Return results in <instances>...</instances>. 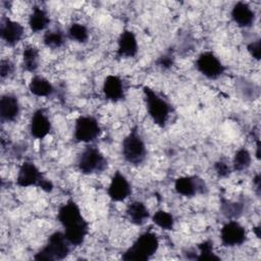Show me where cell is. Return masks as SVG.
Segmentation results:
<instances>
[{"label":"cell","instance_id":"cell-1","mask_svg":"<svg viewBox=\"0 0 261 261\" xmlns=\"http://www.w3.org/2000/svg\"><path fill=\"white\" fill-rule=\"evenodd\" d=\"M57 220L63 228L64 237L72 247H79L85 242L89 233V223L73 200H67L59 207Z\"/></svg>","mask_w":261,"mask_h":261},{"label":"cell","instance_id":"cell-2","mask_svg":"<svg viewBox=\"0 0 261 261\" xmlns=\"http://www.w3.org/2000/svg\"><path fill=\"white\" fill-rule=\"evenodd\" d=\"M159 249V239L151 231L141 233L132 246L122 254L125 261H146L151 259Z\"/></svg>","mask_w":261,"mask_h":261},{"label":"cell","instance_id":"cell-3","mask_svg":"<svg viewBox=\"0 0 261 261\" xmlns=\"http://www.w3.org/2000/svg\"><path fill=\"white\" fill-rule=\"evenodd\" d=\"M143 96L151 120L159 127H165L171 113L170 104L148 86L143 87Z\"/></svg>","mask_w":261,"mask_h":261},{"label":"cell","instance_id":"cell-4","mask_svg":"<svg viewBox=\"0 0 261 261\" xmlns=\"http://www.w3.org/2000/svg\"><path fill=\"white\" fill-rule=\"evenodd\" d=\"M71 245L64 237L63 231L51 233L44 247L36 253L34 259L45 261H56L65 259L70 252Z\"/></svg>","mask_w":261,"mask_h":261},{"label":"cell","instance_id":"cell-5","mask_svg":"<svg viewBox=\"0 0 261 261\" xmlns=\"http://www.w3.org/2000/svg\"><path fill=\"white\" fill-rule=\"evenodd\" d=\"M121 154L125 162L138 166L143 163L147 156V147L145 141L138 128H133L122 140Z\"/></svg>","mask_w":261,"mask_h":261},{"label":"cell","instance_id":"cell-6","mask_svg":"<svg viewBox=\"0 0 261 261\" xmlns=\"http://www.w3.org/2000/svg\"><path fill=\"white\" fill-rule=\"evenodd\" d=\"M16 185L20 188L38 187L47 193L53 190L52 181L46 178L32 161H24L19 166L16 174Z\"/></svg>","mask_w":261,"mask_h":261},{"label":"cell","instance_id":"cell-7","mask_svg":"<svg viewBox=\"0 0 261 261\" xmlns=\"http://www.w3.org/2000/svg\"><path fill=\"white\" fill-rule=\"evenodd\" d=\"M107 159L104 154L93 145L87 146L77 158V169L85 175L96 174L107 168Z\"/></svg>","mask_w":261,"mask_h":261},{"label":"cell","instance_id":"cell-8","mask_svg":"<svg viewBox=\"0 0 261 261\" xmlns=\"http://www.w3.org/2000/svg\"><path fill=\"white\" fill-rule=\"evenodd\" d=\"M101 134V126L96 117L81 115L75 119L73 127L74 140L79 143L92 144Z\"/></svg>","mask_w":261,"mask_h":261},{"label":"cell","instance_id":"cell-9","mask_svg":"<svg viewBox=\"0 0 261 261\" xmlns=\"http://www.w3.org/2000/svg\"><path fill=\"white\" fill-rule=\"evenodd\" d=\"M196 69L206 79L215 81L223 75L225 66L212 51H204L196 59Z\"/></svg>","mask_w":261,"mask_h":261},{"label":"cell","instance_id":"cell-10","mask_svg":"<svg viewBox=\"0 0 261 261\" xmlns=\"http://www.w3.org/2000/svg\"><path fill=\"white\" fill-rule=\"evenodd\" d=\"M247 230L236 219H230L224 223L220 229V241L222 246L226 248H234L242 246L247 241Z\"/></svg>","mask_w":261,"mask_h":261},{"label":"cell","instance_id":"cell-11","mask_svg":"<svg viewBox=\"0 0 261 261\" xmlns=\"http://www.w3.org/2000/svg\"><path fill=\"white\" fill-rule=\"evenodd\" d=\"M108 197L113 202H123L132 194V186L126 176L119 170L115 171L112 175L108 189Z\"/></svg>","mask_w":261,"mask_h":261},{"label":"cell","instance_id":"cell-12","mask_svg":"<svg viewBox=\"0 0 261 261\" xmlns=\"http://www.w3.org/2000/svg\"><path fill=\"white\" fill-rule=\"evenodd\" d=\"M0 37L7 46L14 47L23 39L24 28L16 20L4 17L0 24Z\"/></svg>","mask_w":261,"mask_h":261},{"label":"cell","instance_id":"cell-13","mask_svg":"<svg viewBox=\"0 0 261 261\" xmlns=\"http://www.w3.org/2000/svg\"><path fill=\"white\" fill-rule=\"evenodd\" d=\"M230 18L237 27L242 29L251 28L256 21V13L252 6L245 1L233 4L230 10Z\"/></svg>","mask_w":261,"mask_h":261},{"label":"cell","instance_id":"cell-14","mask_svg":"<svg viewBox=\"0 0 261 261\" xmlns=\"http://www.w3.org/2000/svg\"><path fill=\"white\" fill-rule=\"evenodd\" d=\"M205 181L197 176L184 175L179 176L174 181L175 192L184 197H194L196 194L204 193L206 191Z\"/></svg>","mask_w":261,"mask_h":261},{"label":"cell","instance_id":"cell-15","mask_svg":"<svg viewBox=\"0 0 261 261\" xmlns=\"http://www.w3.org/2000/svg\"><path fill=\"white\" fill-rule=\"evenodd\" d=\"M139 52V43L136 34L128 29H124L117 38L116 53L120 58H133Z\"/></svg>","mask_w":261,"mask_h":261},{"label":"cell","instance_id":"cell-16","mask_svg":"<svg viewBox=\"0 0 261 261\" xmlns=\"http://www.w3.org/2000/svg\"><path fill=\"white\" fill-rule=\"evenodd\" d=\"M52 129V123L43 109H37L30 120V135L37 140L45 139Z\"/></svg>","mask_w":261,"mask_h":261},{"label":"cell","instance_id":"cell-17","mask_svg":"<svg viewBox=\"0 0 261 261\" xmlns=\"http://www.w3.org/2000/svg\"><path fill=\"white\" fill-rule=\"evenodd\" d=\"M102 92L108 101L119 102L124 98L125 87L122 79L115 74H109L105 77L102 85Z\"/></svg>","mask_w":261,"mask_h":261},{"label":"cell","instance_id":"cell-18","mask_svg":"<svg viewBox=\"0 0 261 261\" xmlns=\"http://www.w3.org/2000/svg\"><path fill=\"white\" fill-rule=\"evenodd\" d=\"M20 114V104L18 98L10 93L1 96L0 99V118L3 122H12Z\"/></svg>","mask_w":261,"mask_h":261},{"label":"cell","instance_id":"cell-19","mask_svg":"<svg viewBox=\"0 0 261 261\" xmlns=\"http://www.w3.org/2000/svg\"><path fill=\"white\" fill-rule=\"evenodd\" d=\"M126 218L134 225L141 226L145 224L149 218H151V213L147 205L142 201H133L130 202L125 209Z\"/></svg>","mask_w":261,"mask_h":261},{"label":"cell","instance_id":"cell-20","mask_svg":"<svg viewBox=\"0 0 261 261\" xmlns=\"http://www.w3.org/2000/svg\"><path fill=\"white\" fill-rule=\"evenodd\" d=\"M50 22L51 19L46 9L40 6H35L32 8V11L28 18V24L33 33H40L43 31L46 32L49 28Z\"/></svg>","mask_w":261,"mask_h":261},{"label":"cell","instance_id":"cell-21","mask_svg":"<svg viewBox=\"0 0 261 261\" xmlns=\"http://www.w3.org/2000/svg\"><path fill=\"white\" fill-rule=\"evenodd\" d=\"M28 88L30 93L38 98L50 97L55 91L52 83L48 79L40 74H35L31 79Z\"/></svg>","mask_w":261,"mask_h":261},{"label":"cell","instance_id":"cell-22","mask_svg":"<svg viewBox=\"0 0 261 261\" xmlns=\"http://www.w3.org/2000/svg\"><path fill=\"white\" fill-rule=\"evenodd\" d=\"M39 50L33 46L28 45L23 48L21 54V67L28 72H35L39 67Z\"/></svg>","mask_w":261,"mask_h":261},{"label":"cell","instance_id":"cell-23","mask_svg":"<svg viewBox=\"0 0 261 261\" xmlns=\"http://www.w3.org/2000/svg\"><path fill=\"white\" fill-rule=\"evenodd\" d=\"M66 37L75 43L85 44L89 41L90 31L86 24L80 21H73L67 29Z\"/></svg>","mask_w":261,"mask_h":261},{"label":"cell","instance_id":"cell-24","mask_svg":"<svg viewBox=\"0 0 261 261\" xmlns=\"http://www.w3.org/2000/svg\"><path fill=\"white\" fill-rule=\"evenodd\" d=\"M66 34L58 28L48 29L43 36V44L50 49H59L65 44Z\"/></svg>","mask_w":261,"mask_h":261},{"label":"cell","instance_id":"cell-25","mask_svg":"<svg viewBox=\"0 0 261 261\" xmlns=\"http://www.w3.org/2000/svg\"><path fill=\"white\" fill-rule=\"evenodd\" d=\"M151 220L155 225L163 230H171L174 227L175 223L173 215L163 209L156 210L151 215Z\"/></svg>","mask_w":261,"mask_h":261},{"label":"cell","instance_id":"cell-26","mask_svg":"<svg viewBox=\"0 0 261 261\" xmlns=\"http://www.w3.org/2000/svg\"><path fill=\"white\" fill-rule=\"evenodd\" d=\"M252 164V156L248 149L240 148L233 155L231 168L234 171L247 170Z\"/></svg>","mask_w":261,"mask_h":261},{"label":"cell","instance_id":"cell-27","mask_svg":"<svg viewBox=\"0 0 261 261\" xmlns=\"http://www.w3.org/2000/svg\"><path fill=\"white\" fill-rule=\"evenodd\" d=\"M199 253L195 257L197 260H219L220 258L214 253L213 243L210 240L204 241L198 245Z\"/></svg>","mask_w":261,"mask_h":261},{"label":"cell","instance_id":"cell-28","mask_svg":"<svg viewBox=\"0 0 261 261\" xmlns=\"http://www.w3.org/2000/svg\"><path fill=\"white\" fill-rule=\"evenodd\" d=\"M222 213L229 218H233V217H238L241 213H242V206L240 203H236V202H223L222 203V207H221Z\"/></svg>","mask_w":261,"mask_h":261},{"label":"cell","instance_id":"cell-29","mask_svg":"<svg viewBox=\"0 0 261 261\" xmlns=\"http://www.w3.org/2000/svg\"><path fill=\"white\" fill-rule=\"evenodd\" d=\"M14 72V64L9 59H1L0 62V77L1 80L8 79Z\"/></svg>","mask_w":261,"mask_h":261},{"label":"cell","instance_id":"cell-30","mask_svg":"<svg viewBox=\"0 0 261 261\" xmlns=\"http://www.w3.org/2000/svg\"><path fill=\"white\" fill-rule=\"evenodd\" d=\"M214 172L219 176V177H226L229 175L231 172V166L228 165V163L224 160H218L214 163L213 165Z\"/></svg>","mask_w":261,"mask_h":261},{"label":"cell","instance_id":"cell-31","mask_svg":"<svg viewBox=\"0 0 261 261\" xmlns=\"http://www.w3.org/2000/svg\"><path fill=\"white\" fill-rule=\"evenodd\" d=\"M247 51L253 59H255L256 61H259L260 56H261V42H260V39H257L255 41L250 42L247 45Z\"/></svg>","mask_w":261,"mask_h":261},{"label":"cell","instance_id":"cell-32","mask_svg":"<svg viewBox=\"0 0 261 261\" xmlns=\"http://www.w3.org/2000/svg\"><path fill=\"white\" fill-rule=\"evenodd\" d=\"M157 64L158 66L164 68V69H167V68H170L173 64V58L171 55L169 54H164L162 56H160L157 60Z\"/></svg>","mask_w":261,"mask_h":261},{"label":"cell","instance_id":"cell-33","mask_svg":"<svg viewBox=\"0 0 261 261\" xmlns=\"http://www.w3.org/2000/svg\"><path fill=\"white\" fill-rule=\"evenodd\" d=\"M253 185L257 191V193L259 194V191H260V174L257 173L254 177H253Z\"/></svg>","mask_w":261,"mask_h":261}]
</instances>
